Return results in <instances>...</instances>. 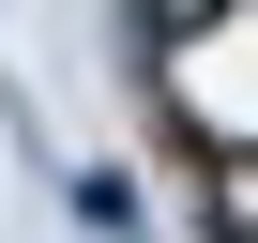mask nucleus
I'll return each mask as SVG.
<instances>
[{
	"instance_id": "nucleus-1",
	"label": "nucleus",
	"mask_w": 258,
	"mask_h": 243,
	"mask_svg": "<svg viewBox=\"0 0 258 243\" xmlns=\"http://www.w3.org/2000/svg\"><path fill=\"white\" fill-rule=\"evenodd\" d=\"M228 16H243V0H137V46H152V61H182V46H213Z\"/></svg>"
},
{
	"instance_id": "nucleus-2",
	"label": "nucleus",
	"mask_w": 258,
	"mask_h": 243,
	"mask_svg": "<svg viewBox=\"0 0 258 243\" xmlns=\"http://www.w3.org/2000/svg\"><path fill=\"white\" fill-rule=\"evenodd\" d=\"M198 198H213V243H258V152H213Z\"/></svg>"
}]
</instances>
